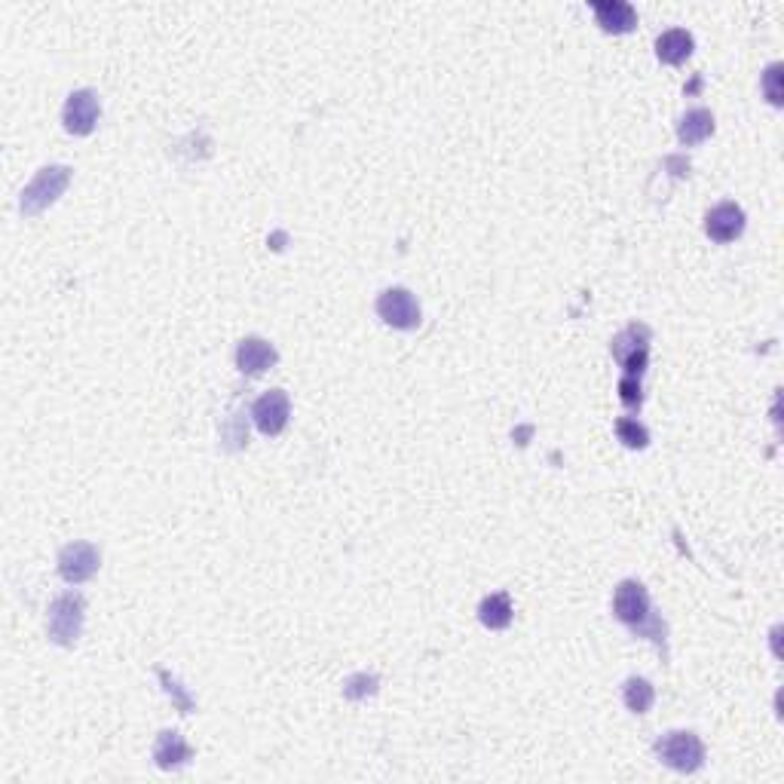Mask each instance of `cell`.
Returning <instances> with one entry per match:
<instances>
[{"label": "cell", "instance_id": "1", "mask_svg": "<svg viewBox=\"0 0 784 784\" xmlns=\"http://www.w3.org/2000/svg\"><path fill=\"white\" fill-rule=\"evenodd\" d=\"M613 616H616L622 625L634 628L637 634L653 637L656 644L665 641V637H659V634H665V625L653 616L647 588H644L641 582H637V579H625V582L616 585V595H613Z\"/></svg>", "mask_w": 784, "mask_h": 784}, {"label": "cell", "instance_id": "2", "mask_svg": "<svg viewBox=\"0 0 784 784\" xmlns=\"http://www.w3.org/2000/svg\"><path fill=\"white\" fill-rule=\"evenodd\" d=\"M83 619H86V601L77 592H65L59 595L53 604H49V616H46V634L49 641L59 647H74L83 634Z\"/></svg>", "mask_w": 784, "mask_h": 784}, {"label": "cell", "instance_id": "3", "mask_svg": "<svg viewBox=\"0 0 784 784\" xmlns=\"http://www.w3.org/2000/svg\"><path fill=\"white\" fill-rule=\"evenodd\" d=\"M656 757L674 772H699L705 763V745L690 729H671L656 742Z\"/></svg>", "mask_w": 784, "mask_h": 784}, {"label": "cell", "instance_id": "4", "mask_svg": "<svg viewBox=\"0 0 784 784\" xmlns=\"http://www.w3.org/2000/svg\"><path fill=\"white\" fill-rule=\"evenodd\" d=\"M68 184H71V169H68V166H43V169L31 178V184L22 190V200H19L22 215L34 218V215H40L43 209H49V206H53L59 196L65 193Z\"/></svg>", "mask_w": 784, "mask_h": 784}, {"label": "cell", "instance_id": "5", "mask_svg": "<svg viewBox=\"0 0 784 784\" xmlns=\"http://www.w3.org/2000/svg\"><path fill=\"white\" fill-rule=\"evenodd\" d=\"M613 359L625 368V377H637L647 371L650 359V328L647 325H628L622 334L613 337Z\"/></svg>", "mask_w": 784, "mask_h": 784}, {"label": "cell", "instance_id": "6", "mask_svg": "<svg viewBox=\"0 0 784 784\" xmlns=\"http://www.w3.org/2000/svg\"><path fill=\"white\" fill-rule=\"evenodd\" d=\"M377 316L392 325V328H399V331H414L420 325V304L417 298L408 291V288H386L380 291V298H377Z\"/></svg>", "mask_w": 784, "mask_h": 784}, {"label": "cell", "instance_id": "7", "mask_svg": "<svg viewBox=\"0 0 784 784\" xmlns=\"http://www.w3.org/2000/svg\"><path fill=\"white\" fill-rule=\"evenodd\" d=\"M102 117V102L92 89H77L68 95V102L62 108V123L71 135H89Z\"/></svg>", "mask_w": 784, "mask_h": 784}, {"label": "cell", "instance_id": "8", "mask_svg": "<svg viewBox=\"0 0 784 784\" xmlns=\"http://www.w3.org/2000/svg\"><path fill=\"white\" fill-rule=\"evenodd\" d=\"M98 564H102V555L92 543H68L59 552V576L71 585L92 579L98 573Z\"/></svg>", "mask_w": 784, "mask_h": 784}, {"label": "cell", "instance_id": "9", "mask_svg": "<svg viewBox=\"0 0 784 784\" xmlns=\"http://www.w3.org/2000/svg\"><path fill=\"white\" fill-rule=\"evenodd\" d=\"M288 417H291V402H288V392L285 389H270L264 396L255 402L252 408V420L255 426L264 432V435H279L285 426H288Z\"/></svg>", "mask_w": 784, "mask_h": 784}, {"label": "cell", "instance_id": "10", "mask_svg": "<svg viewBox=\"0 0 784 784\" xmlns=\"http://www.w3.org/2000/svg\"><path fill=\"white\" fill-rule=\"evenodd\" d=\"M745 209L739 206V203H720V206H714L708 215H705V233L714 239V242H720V245H726V242H732V239H739L742 233H745Z\"/></svg>", "mask_w": 784, "mask_h": 784}, {"label": "cell", "instance_id": "11", "mask_svg": "<svg viewBox=\"0 0 784 784\" xmlns=\"http://www.w3.org/2000/svg\"><path fill=\"white\" fill-rule=\"evenodd\" d=\"M279 362V353H276V347L270 340H264V337H245V340H239V347H236V368L242 371V374H252V377H258V374H264L267 368H273Z\"/></svg>", "mask_w": 784, "mask_h": 784}, {"label": "cell", "instance_id": "12", "mask_svg": "<svg viewBox=\"0 0 784 784\" xmlns=\"http://www.w3.org/2000/svg\"><path fill=\"white\" fill-rule=\"evenodd\" d=\"M592 10H595L598 25L610 34H628L637 25V13L631 4H625V0H595Z\"/></svg>", "mask_w": 784, "mask_h": 784}, {"label": "cell", "instance_id": "13", "mask_svg": "<svg viewBox=\"0 0 784 784\" xmlns=\"http://www.w3.org/2000/svg\"><path fill=\"white\" fill-rule=\"evenodd\" d=\"M193 757L190 745L184 742V735L181 732H172V729H163L157 735V745H154V763L160 769H181L187 766Z\"/></svg>", "mask_w": 784, "mask_h": 784}, {"label": "cell", "instance_id": "14", "mask_svg": "<svg viewBox=\"0 0 784 784\" xmlns=\"http://www.w3.org/2000/svg\"><path fill=\"white\" fill-rule=\"evenodd\" d=\"M696 49V40L686 28H668L665 34H659L656 40V56L665 62V65H680L693 56Z\"/></svg>", "mask_w": 784, "mask_h": 784}, {"label": "cell", "instance_id": "15", "mask_svg": "<svg viewBox=\"0 0 784 784\" xmlns=\"http://www.w3.org/2000/svg\"><path fill=\"white\" fill-rule=\"evenodd\" d=\"M714 135V114L708 108H693L677 120V138L686 147H696Z\"/></svg>", "mask_w": 784, "mask_h": 784}, {"label": "cell", "instance_id": "16", "mask_svg": "<svg viewBox=\"0 0 784 784\" xmlns=\"http://www.w3.org/2000/svg\"><path fill=\"white\" fill-rule=\"evenodd\" d=\"M512 616H515V610H512V598H509L506 592L487 595V598L481 601V607H478V619H481V625L490 628V631L509 628V625H512Z\"/></svg>", "mask_w": 784, "mask_h": 784}, {"label": "cell", "instance_id": "17", "mask_svg": "<svg viewBox=\"0 0 784 784\" xmlns=\"http://www.w3.org/2000/svg\"><path fill=\"white\" fill-rule=\"evenodd\" d=\"M622 702L631 714H647L656 702V690L653 683L644 680V677H628L625 686H622Z\"/></svg>", "mask_w": 784, "mask_h": 784}, {"label": "cell", "instance_id": "18", "mask_svg": "<svg viewBox=\"0 0 784 784\" xmlns=\"http://www.w3.org/2000/svg\"><path fill=\"white\" fill-rule=\"evenodd\" d=\"M616 435H619L622 445L631 448V451H644V448L650 445L647 426H644L641 420H634V417H619V420H616Z\"/></svg>", "mask_w": 784, "mask_h": 784}, {"label": "cell", "instance_id": "19", "mask_svg": "<svg viewBox=\"0 0 784 784\" xmlns=\"http://www.w3.org/2000/svg\"><path fill=\"white\" fill-rule=\"evenodd\" d=\"M377 686H380V680L374 674H353V677H347V683H343V696H347L350 702H362V699L377 693Z\"/></svg>", "mask_w": 784, "mask_h": 784}, {"label": "cell", "instance_id": "20", "mask_svg": "<svg viewBox=\"0 0 784 784\" xmlns=\"http://www.w3.org/2000/svg\"><path fill=\"white\" fill-rule=\"evenodd\" d=\"M763 92H766V98L772 105H781V98H784V92H781V62H772L769 68H766V74H763Z\"/></svg>", "mask_w": 784, "mask_h": 784}, {"label": "cell", "instance_id": "21", "mask_svg": "<svg viewBox=\"0 0 784 784\" xmlns=\"http://www.w3.org/2000/svg\"><path fill=\"white\" fill-rule=\"evenodd\" d=\"M619 399H622V405H628V408L641 405V402H644L641 380H637V377H622V380H619Z\"/></svg>", "mask_w": 784, "mask_h": 784}, {"label": "cell", "instance_id": "22", "mask_svg": "<svg viewBox=\"0 0 784 784\" xmlns=\"http://www.w3.org/2000/svg\"><path fill=\"white\" fill-rule=\"evenodd\" d=\"M160 677H163V683H166V690H169V696H175L178 699V708H181V714H190V708H193V702H190V696H184L181 693V686L166 674V671H160Z\"/></svg>", "mask_w": 784, "mask_h": 784}]
</instances>
